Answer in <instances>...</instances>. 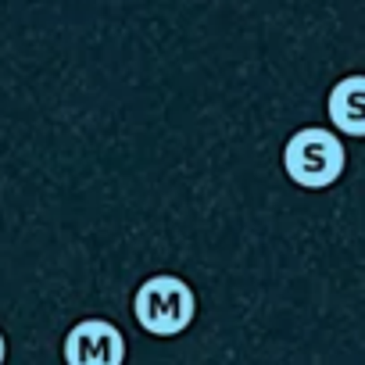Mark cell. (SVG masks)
<instances>
[{
  "mask_svg": "<svg viewBox=\"0 0 365 365\" xmlns=\"http://www.w3.org/2000/svg\"><path fill=\"white\" fill-rule=\"evenodd\" d=\"M133 315L150 336H175L197 319V294L179 276H150L133 297Z\"/></svg>",
  "mask_w": 365,
  "mask_h": 365,
  "instance_id": "obj_1",
  "label": "cell"
},
{
  "mask_svg": "<svg viewBox=\"0 0 365 365\" xmlns=\"http://www.w3.org/2000/svg\"><path fill=\"white\" fill-rule=\"evenodd\" d=\"M344 143L329 129H297L283 147V172L304 190H326L344 172Z\"/></svg>",
  "mask_w": 365,
  "mask_h": 365,
  "instance_id": "obj_2",
  "label": "cell"
},
{
  "mask_svg": "<svg viewBox=\"0 0 365 365\" xmlns=\"http://www.w3.org/2000/svg\"><path fill=\"white\" fill-rule=\"evenodd\" d=\"M65 365H122L125 336L108 319H83L65 336Z\"/></svg>",
  "mask_w": 365,
  "mask_h": 365,
  "instance_id": "obj_3",
  "label": "cell"
},
{
  "mask_svg": "<svg viewBox=\"0 0 365 365\" xmlns=\"http://www.w3.org/2000/svg\"><path fill=\"white\" fill-rule=\"evenodd\" d=\"M329 122L344 136H365V76H347L329 90Z\"/></svg>",
  "mask_w": 365,
  "mask_h": 365,
  "instance_id": "obj_4",
  "label": "cell"
},
{
  "mask_svg": "<svg viewBox=\"0 0 365 365\" xmlns=\"http://www.w3.org/2000/svg\"><path fill=\"white\" fill-rule=\"evenodd\" d=\"M4 358H8V340H4V333H0V365H4Z\"/></svg>",
  "mask_w": 365,
  "mask_h": 365,
  "instance_id": "obj_5",
  "label": "cell"
}]
</instances>
